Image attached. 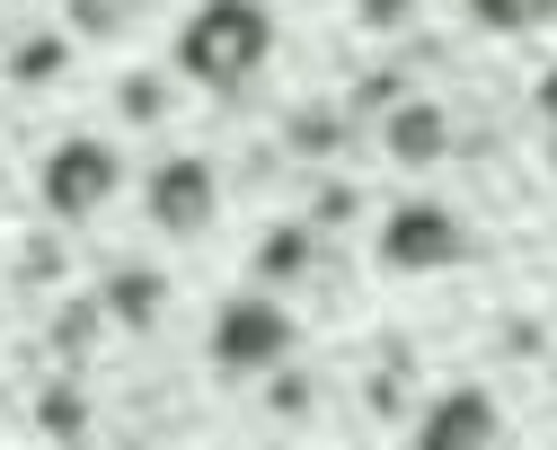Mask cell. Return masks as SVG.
<instances>
[{
  "label": "cell",
  "mask_w": 557,
  "mask_h": 450,
  "mask_svg": "<svg viewBox=\"0 0 557 450\" xmlns=\"http://www.w3.org/2000/svg\"><path fill=\"white\" fill-rule=\"evenodd\" d=\"M274 53V18H265V0H203V10L177 27V71L195 89H239L257 80Z\"/></svg>",
  "instance_id": "obj_1"
},
{
  "label": "cell",
  "mask_w": 557,
  "mask_h": 450,
  "mask_svg": "<svg viewBox=\"0 0 557 450\" xmlns=\"http://www.w3.org/2000/svg\"><path fill=\"white\" fill-rule=\"evenodd\" d=\"M293 353V310L265 291H231L213 310V362L231 371V380H248V371H274Z\"/></svg>",
  "instance_id": "obj_2"
},
{
  "label": "cell",
  "mask_w": 557,
  "mask_h": 450,
  "mask_svg": "<svg viewBox=\"0 0 557 450\" xmlns=\"http://www.w3.org/2000/svg\"><path fill=\"white\" fill-rule=\"evenodd\" d=\"M124 186V160H115V141H62L53 160H45V212L53 221H98V203H115Z\"/></svg>",
  "instance_id": "obj_3"
},
{
  "label": "cell",
  "mask_w": 557,
  "mask_h": 450,
  "mask_svg": "<svg viewBox=\"0 0 557 450\" xmlns=\"http://www.w3.org/2000/svg\"><path fill=\"white\" fill-rule=\"evenodd\" d=\"M460 248H469V230L443 203H389V221H381V265L389 274H443V265H460Z\"/></svg>",
  "instance_id": "obj_4"
},
{
  "label": "cell",
  "mask_w": 557,
  "mask_h": 450,
  "mask_svg": "<svg viewBox=\"0 0 557 450\" xmlns=\"http://www.w3.org/2000/svg\"><path fill=\"white\" fill-rule=\"evenodd\" d=\"M151 230H169V239H195V230H213V203H222V177H213V160H195V150H177V160H160L151 168Z\"/></svg>",
  "instance_id": "obj_5"
},
{
  "label": "cell",
  "mask_w": 557,
  "mask_h": 450,
  "mask_svg": "<svg viewBox=\"0 0 557 450\" xmlns=\"http://www.w3.org/2000/svg\"><path fill=\"white\" fill-rule=\"evenodd\" d=\"M486 441H505V415L486 389H451L425 407V424H416V450H486Z\"/></svg>",
  "instance_id": "obj_6"
},
{
  "label": "cell",
  "mask_w": 557,
  "mask_h": 450,
  "mask_svg": "<svg viewBox=\"0 0 557 450\" xmlns=\"http://www.w3.org/2000/svg\"><path fill=\"white\" fill-rule=\"evenodd\" d=\"M381 150H389L398 168H434V160H451V115L434 98H398L381 115Z\"/></svg>",
  "instance_id": "obj_7"
},
{
  "label": "cell",
  "mask_w": 557,
  "mask_h": 450,
  "mask_svg": "<svg viewBox=\"0 0 557 450\" xmlns=\"http://www.w3.org/2000/svg\"><path fill=\"white\" fill-rule=\"evenodd\" d=\"M160 300H169V283H160L151 265H124V274L107 283V310H115L124 327H151V318H160Z\"/></svg>",
  "instance_id": "obj_8"
},
{
  "label": "cell",
  "mask_w": 557,
  "mask_h": 450,
  "mask_svg": "<svg viewBox=\"0 0 557 450\" xmlns=\"http://www.w3.org/2000/svg\"><path fill=\"white\" fill-rule=\"evenodd\" d=\"M469 18H478L486 36H531V27L557 18V0H469Z\"/></svg>",
  "instance_id": "obj_9"
},
{
  "label": "cell",
  "mask_w": 557,
  "mask_h": 450,
  "mask_svg": "<svg viewBox=\"0 0 557 450\" xmlns=\"http://www.w3.org/2000/svg\"><path fill=\"white\" fill-rule=\"evenodd\" d=\"M257 274H265V283H293V274H310V230H301V221L265 230V248H257Z\"/></svg>",
  "instance_id": "obj_10"
},
{
  "label": "cell",
  "mask_w": 557,
  "mask_h": 450,
  "mask_svg": "<svg viewBox=\"0 0 557 450\" xmlns=\"http://www.w3.org/2000/svg\"><path fill=\"white\" fill-rule=\"evenodd\" d=\"M62 62H72V45H62V36H27V45L10 53V80L45 89V80H62Z\"/></svg>",
  "instance_id": "obj_11"
},
{
  "label": "cell",
  "mask_w": 557,
  "mask_h": 450,
  "mask_svg": "<svg viewBox=\"0 0 557 450\" xmlns=\"http://www.w3.org/2000/svg\"><path fill=\"white\" fill-rule=\"evenodd\" d=\"M36 433H53V441H81V433H89L81 389H45V398H36Z\"/></svg>",
  "instance_id": "obj_12"
},
{
  "label": "cell",
  "mask_w": 557,
  "mask_h": 450,
  "mask_svg": "<svg viewBox=\"0 0 557 450\" xmlns=\"http://www.w3.org/2000/svg\"><path fill=\"white\" fill-rule=\"evenodd\" d=\"M293 150H301V160H319V150H336V115L301 107V115H293Z\"/></svg>",
  "instance_id": "obj_13"
},
{
  "label": "cell",
  "mask_w": 557,
  "mask_h": 450,
  "mask_svg": "<svg viewBox=\"0 0 557 450\" xmlns=\"http://www.w3.org/2000/svg\"><path fill=\"white\" fill-rule=\"evenodd\" d=\"M355 18H363L372 36H389V27H407V18H416V0H355Z\"/></svg>",
  "instance_id": "obj_14"
},
{
  "label": "cell",
  "mask_w": 557,
  "mask_h": 450,
  "mask_svg": "<svg viewBox=\"0 0 557 450\" xmlns=\"http://www.w3.org/2000/svg\"><path fill=\"white\" fill-rule=\"evenodd\" d=\"M540 115H548V124H557V62H548V71H540Z\"/></svg>",
  "instance_id": "obj_15"
}]
</instances>
